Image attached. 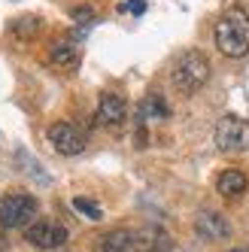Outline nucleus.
<instances>
[{
    "instance_id": "9d476101",
    "label": "nucleus",
    "mask_w": 249,
    "mask_h": 252,
    "mask_svg": "<svg viewBox=\"0 0 249 252\" xmlns=\"http://www.w3.org/2000/svg\"><path fill=\"white\" fill-rule=\"evenodd\" d=\"M131 237H134V231H128V228L106 231L103 237L97 240L94 252H131Z\"/></svg>"
},
{
    "instance_id": "39448f33",
    "label": "nucleus",
    "mask_w": 249,
    "mask_h": 252,
    "mask_svg": "<svg viewBox=\"0 0 249 252\" xmlns=\"http://www.w3.org/2000/svg\"><path fill=\"white\" fill-rule=\"evenodd\" d=\"M49 143L61 155H79L85 149V131L73 122H55L49 128Z\"/></svg>"
},
{
    "instance_id": "1a4fd4ad",
    "label": "nucleus",
    "mask_w": 249,
    "mask_h": 252,
    "mask_svg": "<svg viewBox=\"0 0 249 252\" xmlns=\"http://www.w3.org/2000/svg\"><path fill=\"white\" fill-rule=\"evenodd\" d=\"M170 249V237L161 228H140L131 237V252H164Z\"/></svg>"
},
{
    "instance_id": "f8f14e48",
    "label": "nucleus",
    "mask_w": 249,
    "mask_h": 252,
    "mask_svg": "<svg viewBox=\"0 0 249 252\" xmlns=\"http://www.w3.org/2000/svg\"><path fill=\"white\" fill-rule=\"evenodd\" d=\"M167 116H170V106L161 100V94H146L143 100H140V106H137L140 125L149 122V119H167Z\"/></svg>"
},
{
    "instance_id": "4468645a",
    "label": "nucleus",
    "mask_w": 249,
    "mask_h": 252,
    "mask_svg": "<svg viewBox=\"0 0 249 252\" xmlns=\"http://www.w3.org/2000/svg\"><path fill=\"white\" fill-rule=\"evenodd\" d=\"M73 207H76V213H82V216H88L92 222H97V219H103V210L92 201V197H76L73 201Z\"/></svg>"
},
{
    "instance_id": "423d86ee",
    "label": "nucleus",
    "mask_w": 249,
    "mask_h": 252,
    "mask_svg": "<svg viewBox=\"0 0 249 252\" xmlns=\"http://www.w3.org/2000/svg\"><path fill=\"white\" fill-rule=\"evenodd\" d=\"M28 243L37 249H58L67 243V228L55 219H37L28 225Z\"/></svg>"
},
{
    "instance_id": "9b49d317",
    "label": "nucleus",
    "mask_w": 249,
    "mask_h": 252,
    "mask_svg": "<svg viewBox=\"0 0 249 252\" xmlns=\"http://www.w3.org/2000/svg\"><path fill=\"white\" fill-rule=\"evenodd\" d=\"M246 186H249V179L240 170H222L219 179H216V189H219L222 197H240L246 191Z\"/></svg>"
},
{
    "instance_id": "2eb2a0df",
    "label": "nucleus",
    "mask_w": 249,
    "mask_h": 252,
    "mask_svg": "<svg viewBox=\"0 0 249 252\" xmlns=\"http://www.w3.org/2000/svg\"><path fill=\"white\" fill-rule=\"evenodd\" d=\"M94 19H97V15H94V9H92V6H76V9H73V22H76V25H82V28L94 25Z\"/></svg>"
},
{
    "instance_id": "20e7f679",
    "label": "nucleus",
    "mask_w": 249,
    "mask_h": 252,
    "mask_svg": "<svg viewBox=\"0 0 249 252\" xmlns=\"http://www.w3.org/2000/svg\"><path fill=\"white\" fill-rule=\"evenodd\" d=\"M219 152H246L249 149V122L240 116H222L216 125Z\"/></svg>"
},
{
    "instance_id": "dca6fc26",
    "label": "nucleus",
    "mask_w": 249,
    "mask_h": 252,
    "mask_svg": "<svg viewBox=\"0 0 249 252\" xmlns=\"http://www.w3.org/2000/svg\"><path fill=\"white\" fill-rule=\"evenodd\" d=\"M15 31H19L22 37H31L33 31H40V19H33V15H25V19L15 22Z\"/></svg>"
},
{
    "instance_id": "ddd939ff",
    "label": "nucleus",
    "mask_w": 249,
    "mask_h": 252,
    "mask_svg": "<svg viewBox=\"0 0 249 252\" xmlns=\"http://www.w3.org/2000/svg\"><path fill=\"white\" fill-rule=\"evenodd\" d=\"M52 61L61 67H76L79 64V46H73L70 40H61L52 46Z\"/></svg>"
},
{
    "instance_id": "0eeeda50",
    "label": "nucleus",
    "mask_w": 249,
    "mask_h": 252,
    "mask_svg": "<svg viewBox=\"0 0 249 252\" xmlns=\"http://www.w3.org/2000/svg\"><path fill=\"white\" fill-rule=\"evenodd\" d=\"M194 231H198V237H204V240H225V237H231V225H228V219L222 213H213V210H204L198 219H194Z\"/></svg>"
},
{
    "instance_id": "f3484780",
    "label": "nucleus",
    "mask_w": 249,
    "mask_h": 252,
    "mask_svg": "<svg viewBox=\"0 0 249 252\" xmlns=\"http://www.w3.org/2000/svg\"><path fill=\"white\" fill-rule=\"evenodd\" d=\"M122 9H128V12H134V15H143V12H146V0H128Z\"/></svg>"
},
{
    "instance_id": "f257e3e1",
    "label": "nucleus",
    "mask_w": 249,
    "mask_h": 252,
    "mask_svg": "<svg viewBox=\"0 0 249 252\" xmlns=\"http://www.w3.org/2000/svg\"><path fill=\"white\" fill-rule=\"evenodd\" d=\"M213 37H216V46H219L222 55L243 58L246 52H249V12L240 9V6L228 9L222 19L216 22Z\"/></svg>"
},
{
    "instance_id": "7ed1b4c3",
    "label": "nucleus",
    "mask_w": 249,
    "mask_h": 252,
    "mask_svg": "<svg viewBox=\"0 0 249 252\" xmlns=\"http://www.w3.org/2000/svg\"><path fill=\"white\" fill-rule=\"evenodd\" d=\"M37 222V197L33 194H6L0 204V228H28Z\"/></svg>"
},
{
    "instance_id": "a211bd4d",
    "label": "nucleus",
    "mask_w": 249,
    "mask_h": 252,
    "mask_svg": "<svg viewBox=\"0 0 249 252\" xmlns=\"http://www.w3.org/2000/svg\"><path fill=\"white\" fill-rule=\"evenodd\" d=\"M231 252H249V249H246V246H240V249H231Z\"/></svg>"
},
{
    "instance_id": "f03ea898",
    "label": "nucleus",
    "mask_w": 249,
    "mask_h": 252,
    "mask_svg": "<svg viewBox=\"0 0 249 252\" xmlns=\"http://www.w3.org/2000/svg\"><path fill=\"white\" fill-rule=\"evenodd\" d=\"M170 79H173V85L180 88L183 94L201 92V88L207 85V79H210V61H207V55L198 52V49L183 52V55L176 58V64H173Z\"/></svg>"
},
{
    "instance_id": "6e6552de",
    "label": "nucleus",
    "mask_w": 249,
    "mask_h": 252,
    "mask_svg": "<svg viewBox=\"0 0 249 252\" xmlns=\"http://www.w3.org/2000/svg\"><path fill=\"white\" fill-rule=\"evenodd\" d=\"M124 116H128V103H124V97L122 94H116V92H106V94H100V103H97V122L100 125H122L124 122Z\"/></svg>"
}]
</instances>
